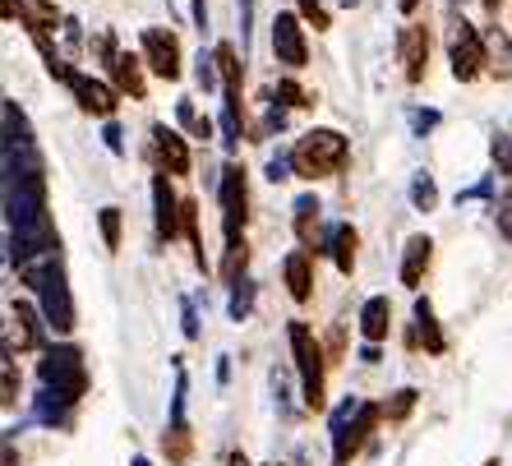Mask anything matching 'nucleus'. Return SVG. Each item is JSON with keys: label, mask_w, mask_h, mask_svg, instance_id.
Wrapping results in <instances>:
<instances>
[{"label": "nucleus", "mask_w": 512, "mask_h": 466, "mask_svg": "<svg viewBox=\"0 0 512 466\" xmlns=\"http://www.w3.org/2000/svg\"><path fill=\"white\" fill-rule=\"evenodd\" d=\"M286 111H291V107H282V102H273V107H268V130H286Z\"/></svg>", "instance_id": "79ce46f5"}, {"label": "nucleus", "mask_w": 512, "mask_h": 466, "mask_svg": "<svg viewBox=\"0 0 512 466\" xmlns=\"http://www.w3.org/2000/svg\"><path fill=\"white\" fill-rule=\"evenodd\" d=\"M416 342H425L429 356H443L448 351V337L439 333V319H434V305L425 296L416 300Z\"/></svg>", "instance_id": "412c9836"}, {"label": "nucleus", "mask_w": 512, "mask_h": 466, "mask_svg": "<svg viewBox=\"0 0 512 466\" xmlns=\"http://www.w3.org/2000/svg\"><path fill=\"white\" fill-rule=\"evenodd\" d=\"M130 466H153V462H148V457H134V462Z\"/></svg>", "instance_id": "3c124183"}, {"label": "nucleus", "mask_w": 512, "mask_h": 466, "mask_svg": "<svg viewBox=\"0 0 512 466\" xmlns=\"http://www.w3.org/2000/svg\"><path fill=\"white\" fill-rule=\"evenodd\" d=\"M291 153H277V157H268V180H273V185H282V180H291Z\"/></svg>", "instance_id": "4c0bfd02"}, {"label": "nucleus", "mask_w": 512, "mask_h": 466, "mask_svg": "<svg viewBox=\"0 0 512 466\" xmlns=\"http://www.w3.org/2000/svg\"><path fill=\"white\" fill-rule=\"evenodd\" d=\"M70 397H60V393H51V388H42L37 393V402H33V416L42 420V425H70Z\"/></svg>", "instance_id": "b1692460"}, {"label": "nucleus", "mask_w": 512, "mask_h": 466, "mask_svg": "<svg viewBox=\"0 0 512 466\" xmlns=\"http://www.w3.org/2000/svg\"><path fill=\"white\" fill-rule=\"evenodd\" d=\"M397 60H402L406 84H420V79H425V65H429V33H425L420 24H402V33H397Z\"/></svg>", "instance_id": "9d476101"}, {"label": "nucleus", "mask_w": 512, "mask_h": 466, "mask_svg": "<svg viewBox=\"0 0 512 466\" xmlns=\"http://www.w3.org/2000/svg\"><path fill=\"white\" fill-rule=\"evenodd\" d=\"M356 245H360V236H356L351 222H333V227L323 231V250L333 254L337 273H346V277H351V268H356Z\"/></svg>", "instance_id": "dca6fc26"}, {"label": "nucleus", "mask_w": 512, "mask_h": 466, "mask_svg": "<svg viewBox=\"0 0 512 466\" xmlns=\"http://www.w3.org/2000/svg\"><path fill=\"white\" fill-rule=\"evenodd\" d=\"M300 14H305V19H310V24L319 28V33L328 28V10H323L319 0H300Z\"/></svg>", "instance_id": "58836bf2"}, {"label": "nucleus", "mask_w": 512, "mask_h": 466, "mask_svg": "<svg viewBox=\"0 0 512 466\" xmlns=\"http://www.w3.org/2000/svg\"><path fill=\"white\" fill-rule=\"evenodd\" d=\"M0 139H5V144H0V153L33 144V125H28V116L19 111V102H14V97H5V102H0Z\"/></svg>", "instance_id": "f3484780"}, {"label": "nucleus", "mask_w": 512, "mask_h": 466, "mask_svg": "<svg viewBox=\"0 0 512 466\" xmlns=\"http://www.w3.org/2000/svg\"><path fill=\"white\" fill-rule=\"evenodd\" d=\"M180 231H185V236H190V245H194V263H199V268H208V259H203V231H199V204H194V199H185V204H180Z\"/></svg>", "instance_id": "a878e982"}, {"label": "nucleus", "mask_w": 512, "mask_h": 466, "mask_svg": "<svg viewBox=\"0 0 512 466\" xmlns=\"http://www.w3.org/2000/svg\"><path fill=\"white\" fill-rule=\"evenodd\" d=\"M194 84L208 93V88H217L222 84V70H217V56H203L199 51V60H194Z\"/></svg>", "instance_id": "7c9ffc66"}, {"label": "nucleus", "mask_w": 512, "mask_h": 466, "mask_svg": "<svg viewBox=\"0 0 512 466\" xmlns=\"http://www.w3.org/2000/svg\"><path fill=\"white\" fill-rule=\"evenodd\" d=\"M111 79H116V93H130V97L148 93V84H143V74H139V56H130V51H120L111 60Z\"/></svg>", "instance_id": "4be33fe9"}, {"label": "nucleus", "mask_w": 512, "mask_h": 466, "mask_svg": "<svg viewBox=\"0 0 512 466\" xmlns=\"http://www.w3.org/2000/svg\"><path fill=\"white\" fill-rule=\"evenodd\" d=\"M485 51H489V74L512 79V37L503 28H489L485 33Z\"/></svg>", "instance_id": "5701e85b"}, {"label": "nucleus", "mask_w": 512, "mask_h": 466, "mask_svg": "<svg viewBox=\"0 0 512 466\" xmlns=\"http://www.w3.org/2000/svg\"><path fill=\"white\" fill-rule=\"evenodd\" d=\"M360 411H365V402H360V397H346V402H337L333 416H328V430H333V439H337V434H346L351 425H356Z\"/></svg>", "instance_id": "c85d7f7f"}, {"label": "nucleus", "mask_w": 512, "mask_h": 466, "mask_svg": "<svg viewBox=\"0 0 512 466\" xmlns=\"http://www.w3.org/2000/svg\"><path fill=\"white\" fill-rule=\"evenodd\" d=\"M0 379H5V407H14L19 402V374H14V351H5V365H0Z\"/></svg>", "instance_id": "f704fd0d"}, {"label": "nucleus", "mask_w": 512, "mask_h": 466, "mask_svg": "<svg viewBox=\"0 0 512 466\" xmlns=\"http://www.w3.org/2000/svg\"><path fill=\"white\" fill-rule=\"evenodd\" d=\"M277 97H282V107H314V93H305L296 79H277Z\"/></svg>", "instance_id": "72a5a7b5"}, {"label": "nucleus", "mask_w": 512, "mask_h": 466, "mask_svg": "<svg viewBox=\"0 0 512 466\" xmlns=\"http://www.w3.org/2000/svg\"><path fill=\"white\" fill-rule=\"evenodd\" d=\"M180 204H185V199H176L171 176L157 171L153 176V217H157V240H162V245H171V240L180 236Z\"/></svg>", "instance_id": "1a4fd4ad"}, {"label": "nucleus", "mask_w": 512, "mask_h": 466, "mask_svg": "<svg viewBox=\"0 0 512 466\" xmlns=\"http://www.w3.org/2000/svg\"><path fill=\"white\" fill-rule=\"evenodd\" d=\"M282 277L286 287H291V300L296 305H305V300H314V254L310 250H291L282 259Z\"/></svg>", "instance_id": "4468645a"}, {"label": "nucleus", "mask_w": 512, "mask_h": 466, "mask_svg": "<svg viewBox=\"0 0 512 466\" xmlns=\"http://www.w3.org/2000/svg\"><path fill=\"white\" fill-rule=\"evenodd\" d=\"M411 130H416L420 139H425L429 130H439V111H434V107H416V111H411Z\"/></svg>", "instance_id": "c9c22d12"}, {"label": "nucleus", "mask_w": 512, "mask_h": 466, "mask_svg": "<svg viewBox=\"0 0 512 466\" xmlns=\"http://www.w3.org/2000/svg\"><path fill=\"white\" fill-rule=\"evenodd\" d=\"M250 310H254V282L250 277H245V282H236V287H231V300H227V314L236 323H245L250 319Z\"/></svg>", "instance_id": "c756f323"}, {"label": "nucleus", "mask_w": 512, "mask_h": 466, "mask_svg": "<svg viewBox=\"0 0 512 466\" xmlns=\"http://www.w3.org/2000/svg\"><path fill=\"white\" fill-rule=\"evenodd\" d=\"M10 319H14V333L5 337V342H14V337H19V351H37V347L47 351V328L37 323V310L28 305V300H14Z\"/></svg>", "instance_id": "2eb2a0df"}, {"label": "nucleus", "mask_w": 512, "mask_h": 466, "mask_svg": "<svg viewBox=\"0 0 512 466\" xmlns=\"http://www.w3.org/2000/svg\"><path fill=\"white\" fill-rule=\"evenodd\" d=\"M217 199H222V231L231 240H245V222H250V185H245V167L227 162L222 180H217Z\"/></svg>", "instance_id": "423d86ee"}, {"label": "nucleus", "mask_w": 512, "mask_h": 466, "mask_svg": "<svg viewBox=\"0 0 512 466\" xmlns=\"http://www.w3.org/2000/svg\"><path fill=\"white\" fill-rule=\"evenodd\" d=\"M176 120H180V130H190L194 139H213V120L203 116L190 97H180V102H176Z\"/></svg>", "instance_id": "393cba45"}, {"label": "nucleus", "mask_w": 512, "mask_h": 466, "mask_svg": "<svg viewBox=\"0 0 512 466\" xmlns=\"http://www.w3.org/2000/svg\"><path fill=\"white\" fill-rule=\"evenodd\" d=\"M19 282L37 291V300H42V319H47L51 333H70L74 328V300H70V282H65L60 250L19 263Z\"/></svg>", "instance_id": "f257e3e1"}, {"label": "nucleus", "mask_w": 512, "mask_h": 466, "mask_svg": "<svg viewBox=\"0 0 512 466\" xmlns=\"http://www.w3.org/2000/svg\"><path fill=\"white\" fill-rule=\"evenodd\" d=\"M97 222H102V240H107V250L116 254L120 250V208L107 204L102 213H97Z\"/></svg>", "instance_id": "2f4dec72"}, {"label": "nucleus", "mask_w": 512, "mask_h": 466, "mask_svg": "<svg viewBox=\"0 0 512 466\" xmlns=\"http://www.w3.org/2000/svg\"><path fill=\"white\" fill-rule=\"evenodd\" d=\"M429 259H434V240L420 231V236H411L406 240V254H402V287H411L416 291L420 282H425V273H429Z\"/></svg>", "instance_id": "a211bd4d"}, {"label": "nucleus", "mask_w": 512, "mask_h": 466, "mask_svg": "<svg viewBox=\"0 0 512 466\" xmlns=\"http://www.w3.org/2000/svg\"><path fill=\"white\" fill-rule=\"evenodd\" d=\"M416 388H402V393H393V402H383V420H406L411 416V407H416Z\"/></svg>", "instance_id": "473e14b6"}, {"label": "nucleus", "mask_w": 512, "mask_h": 466, "mask_svg": "<svg viewBox=\"0 0 512 466\" xmlns=\"http://www.w3.org/2000/svg\"><path fill=\"white\" fill-rule=\"evenodd\" d=\"M37 374H42V388H51V393H60V397H70V402H79V397L88 393L84 351L70 347V342H56V347L42 351Z\"/></svg>", "instance_id": "7ed1b4c3"}, {"label": "nucleus", "mask_w": 512, "mask_h": 466, "mask_svg": "<svg viewBox=\"0 0 512 466\" xmlns=\"http://www.w3.org/2000/svg\"><path fill=\"white\" fill-rule=\"evenodd\" d=\"M489 153H494V162L503 167V176H512V134H499V139L489 144Z\"/></svg>", "instance_id": "e433bc0d"}, {"label": "nucleus", "mask_w": 512, "mask_h": 466, "mask_svg": "<svg viewBox=\"0 0 512 466\" xmlns=\"http://www.w3.org/2000/svg\"><path fill=\"white\" fill-rule=\"evenodd\" d=\"M194 24L208 28V5H203V0H194Z\"/></svg>", "instance_id": "49530a36"}, {"label": "nucleus", "mask_w": 512, "mask_h": 466, "mask_svg": "<svg viewBox=\"0 0 512 466\" xmlns=\"http://www.w3.org/2000/svg\"><path fill=\"white\" fill-rule=\"evenodd\" d=\"M273 56L277 65L286 70H305V60H310V47H305V28H300V14L282 10L273 19Z\"/></svg>", "instance_id": "6e6552de"}, {"label": "nucleus", "mask_w": 512, "mask_h": 466, "mask_svg": "<svg viewBox=\"0 0 512 466\" xmlns=\"http://www.w3.org/2000/svg\"><path fill=\"white\" fill-rule=\"evenodd\" d=\"M14 14H19V24L28 28V33H33V42H51V28H56V0H19V5H14V0H5V19H14Z\"/></svg>", "instance_id": "9b49d317"}, {"label": "nucleus", "mask_w": 512, "mask_h": 466, "mask_svg": "<svg viewBox=\"0 0 512 466\" xmlns=\"http://www.w3.org/2000/svg\"><path fill=\"white\" fill-rule=\"evenodd\" d=\"M388 328H393V305H388V296H370L360 305V337H365V342H383Z\"/></svg>", "instance_id": "aec40b11"}, {"label": "nucleus", "mask_w": 512, "mask_h": 466, "mask_svg": "<svg viewBox=\"0 0 512 466\" xmlns=\"http://www.w3.org/2000/svg\"><path fill=\"white\" fill-rule=\"evenodd\" d=\"M185 337H199V314H194L190 300H185Z\"/></svg>", "instance_id": "37998d69"}, {"label": "nucleus", "mask_w": 512, "mask_h": 466, "mask_svg": "<svg viewBox=\"0 0 512 466\" xmlns=\"http://www.w3.org/2000/svg\"><path fill=\"white\" fill-rule=\"evenodd\" d=\"M379 420H383V407H370V402H365V411L356 416V425L333 439V466H351V457L365 448V439L374 434V425H379Z\"/></svg>", "instance_id": "f8f14e48"}, {"label": "nucleus", "mask_w": 512, "mask_h": 466, "mask_svg": "<svg viewBox=\"0 0 512 466\" xmlns=\"http://www.w3.org/2000/svg\"><path fill=\"white\" fill-rule=\"evenodd\" d=\"M360 360H365V365H379V342H365V347H360Z\"/></svg>", "instance_id": "a18cd8bd"}, {"label": "nucleus", "mask_w": 512, "mask_h": 466, "mask_svg": "<svg viewBox=\"0 0 512 466\" xmlns=\"http://www.w3.org/2000/svg\"><path fill=\"white\" fill-rule=\"evenodd\" d=\"M102 139H107L111 153H125V130H120L116 120H107V125H102Z\"/></svg>", "instance_id": "ea45409f"}, {"label": "nucleus", "mask_w": 512, "mask_h": 466, "mask_svg": "<svg viewBox=\"0 0 512 466\" xmlns=\"http://www.w3.org/2000/svg\"><path fill=\"white\" fill-rule=\"evenodd\" d=\"M286 337H291V356H296V374H300V388H305V407L323 411L328 397H323V347L314 342L310 323L291 319L286 323Z\"/></svg>", "instance_id": "20e7f679"}, {"label": "nucleus", "mask_w": 512, "mask_h": 466, "mask_svg": "<svg viewBox=\"0 0 512 466\" xmlns=\"http://www.w3.org/2000/svg\"><path fill=\"white\" fill-rule=\"evenodd\" d=\"M485 10L494 14V19H499V10H503V0H485Z\"/></svg>", "instance_id": "8fccbe9b"}, {"label": "nucleus", "mask_w": 512, "mask_h": 466, "mask_svg": "<svg viewBox=\"0 0 512 466\" xmlns=\"http://www.w3.org/2000/svg\"><path fill=\"white\" fill-rule=\"evenodd\" d=\"M346 157H351V144H346L337 130L319 125V130H305L296 139L291 167H296V176H305V180H328L346 167Z\"/></svg>", "instance_id": "f03ea898"}, {"label": "nucleus", "mask_w": 512, "mask_h": 466, "mask_svg": "<svg viewBox=\"0 0 512 466\" xmlns=\"http://www.w3.org/2000/svg\"><path fill=\"white\" fill-rule=\"evenodd\" d=\"M291 227H296V240H300V250H310V254H319L314 250V231H319V213H323V204H319V194H300L296 204H291Z\"/></svg>", "instance_id": "6ab92c4d"}, {"label": "nucleus", "mask_w": 512, "mask_h": 466, "mask_svg": "<svg viewBox=\"0 0 512 466\" xmlns=\"http://www.w3.org/2000/svg\"><path fill=\"white\" fill-rule=\"evenodd\" d=\"M448 60H453V79H457V84H476L480 74L489 70L485 37L466 24V19H453V28H448Z\"/></svg>", "instance_id": "39448f33"}, {"label": "nucleus", "mask_w": 512, "mask_h": 466, "mask_svg": "<svg viewBox=\"0 0 512 466\" xmlns=\"http://www.w3.org/2000/svg\"><path fill=\"white\" fill-rule=\"evenodd\" d=\"M245 263H250V245H245V240H231L227 259H222V282H227V287L245 282Z\"/></svg>", "instance_id": "bb28decb"}, {"label": "nucleus", "mask_w": 512, "mask_h": 466, "mask_svg": "<svg viewBox=\"0 0 512 466\" xmlns=\"http://www.w3.org/2000/svg\"><path fill=\"white\" fill-rule=\"evenodd\" d=\"M499 231L512 240V204H503V208H499Z\"/></svg>", "instance_id": "c03bdc74"}, {"label": "nucleus", "mask_w": 512, "mask_h": 466, "mask_svg": "<svg viewBox=\"0 0 512 466\" xmlns=\"http://www.w3.org/2000/svg\"><path fill=\"white\" fill-rule=\"evenodd\" d=\"M411 204H416V213H434V208H439V185H434V176L420 171V176L411 180Z\"/></svg>", "instance_id": "cd10ccee"}, {"label": "nucleus", "mask_w": 512, "mask_h": 466, "mask_svg": "<svg viewBox=\"0 0 512 466\" xmlns=\"http://www.w3.org/2000/svg\"><path fill=\"white\" fill-rule=\"evenodd\" d=\"M143 60H148V70L157 74V79H167V84H176L180 74V42L171 28H143Z\"/></svg>", "instance_id": "0eeeda50"}, {"label": "nucleus", "mask_w": 512, "mask_h": 466, "mask_svg": "<svg viewBox=\"0 0 512 466\" xmlns=\"http://www.w3.org/2000/svg\"><path fill=\"white\" fill-rule=\"evenodd\" d=\"M5 466H19V457H14V439H5Z\"/></svg>", "instance_id": "de8ad7c7"}, {"label": "nucleus", "mask_w": 512, "mask_h": 466, "mask_svg": "<svg viewBox=\"0 0 512 466\" xmlns=\"http://www.w3.org/2000/svg\"><path fill=\"white\" fill-rule=\"evenodd\" d=\"M153 157L167 176H190V167H194L185 139H180L176 130H167V125H153Z\"/></svg>", "instance_id": "ddd939ff"}, {"label": "nucleus", "mask_w": 512, "mask_h": 466, "mask_svg": "<svg viewBox=\"0 0 512 466\" xmlns=\"http://www.w3.org/2000/svg\"><path fill=\"white\" fill-rule=\"evenodd\" d=\"M485 466H499V462H485Z\"/></svg>", "instance_id": "603ef678"}, {"label": "nucleus", "mask_w": 512, "mask_h": 466, "mask_svg": "<svg viewBox=\"0 0 512 466\" xmlns=\"http://www.w3.org/2000/svg\"><path fill=\"white\" fill-rule=\"evenodd\" d=\"M397 10H402V14H416V10H420V0H397Z\"/></svg>", "instance_id": "09e8293b"}, {"label": "nucleus", "mask_w": 512, "mask_h": 466, "mask_svg": "<svg viewBox=\"0 0 512 466\" xmlns=\"http://www.w3.org/2000/svg\"><path fill=\"white\" fill-rule=\"evenodd\" d=\"M250 24H254V0H240V47H250Z\"/></svg>", "instance_id": "a19ab883"}]
</instances>
